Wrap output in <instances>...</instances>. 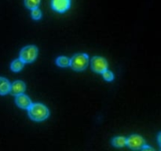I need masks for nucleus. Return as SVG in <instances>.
Wrapping results in <instances>:
<instances>
[{
  "label": "nucleus",
  "mask_w": 161,
  "mask_h": 151,
  "mask_svg": "<svg viewBox=\"0 0 161 151\" xmlns=\"http://www.w3.org/2000/svg\"><path fill=\"white\" fill-rule=\"evenodd\" d=\"M145 144H146V141L144 140V138L138 135H131L128 138H127L126 146H127L133 150L142 149Z\"/></svg>",
  "instance_id": "6"
},
{
  "label": "nucleus",
  "mask_w": 161,
  "mask_h": 151,
  "mask_svg": "<svg viewBox=\"0 0 161 151\" xmlns=\"http://www.w3.org/2000/svg\"><path fill=\"white\" fill-rule=\"evenodd\" d=\"M40 3L41 0H25V5L26 8L31 10L36 8H39Z\"/></svg>",
  "instance_id": "13"
},
{
  "label": "nucleus",
  "mask_w": 161,
  "mask_h": 151,
  "mask_svg": "<svg viewBox=\"0 0 161 151\" xmlns=\"http://www.w3.org/2000/svg\"><path fill=\"white\" fill-rule=\"evenodd\" d=\"M28 116L34 121H43L50 116V110L42 103H31L28 109Z\"/></svg>",
  "instance_id": "1"
},
{
  "label": "nucleus",
  "mask_w": 161,
  "mask_h": 151,
  "mask_svg": "<svg viewBox=\"0 0 161 151\" xmlns=\"http://www.w3.org/2000/svg\"><path fill=\"white\" fill-rule=\"evenodd\" d=\"M38 56V48L34 45L26 46L20 52V59L25 64L31 63Z\"/></svg>",
  "instance_id": "3"
},
{
  "label": "nucleus",
  "mask_w": 161,
  "mask_h": 151,
  "mask_svg": "<svg viewBox=\"0 0 161 151\" xmlns=\"http://www.w3.org/2000/svg\"><path fill=\"white\" fill-rule=\"evenodd\" d=\"M25 89H26V85H25V83L23 81H20V80H17V81H14L11 84L9 93L12 95L17 96L18 94H23L25 91Z\"/></svg>",
  "instance_id": "8"
},
{
  "label": "nucleus",
  "mask_w": 161,
  "mask_h": 151,
  "mask_svg": "<svg viewBox=\"0 0 161 151\" xmlns=\"http://www.w3.org/2000/svg\"><path fill=\"white\" fill-rule=\"evenodd\" d=\"M31 16L32 17L33 20H39L42 18V11L40 10L39 8H36V9H31Z\"/></svg>",
  "instance_id": "14"
},
{
  "label": "nucleus",
  "mask_w": 161,
  "mask_h": 151,
  "mask_svg": "<svg viewBox=\"0 0 161 151\" xmlns=\"http://www.w3.org/2000/svg\"><path fill=\"white\" fill-rule=\"evenodd\" d=\"M91 64L92 70L97 73L102 74V72L107 70L108 67V61H106V59L100 56H95L92 58Z\"/></svg>",
  "instance_id": "4"
},
{
  "label": "nucleus",
  "mask_w": 161,
  "mask_h": 151,
  "mask_svg": "<svg viewBox=\"0 0 161 151\" xmlns=\"http://www.w3.org/2000/svg\"><path fill=\"white\" fill-rule=\"evenodd\" d=\"M102 75L104 80H106V81L108 82H111L114 80V74H113V72H111V71L108 70V69L105 70V72H102Z\"/></svg>",
  "instance_id": "15"
},
{
  "label": "nucleus",
  "mask_w": 161,
  "mask_h": 151,
  "mask_svg": "<svg viewBox=\"0 0 161 151\" xmlns=\"http://www.w3.org/2000/svg\"><path fill=\"white\" fill-rule=\"evenodd\" d=\"M142 150H152V151L154 150L153 148L150 147V146H149L148 145H146V144H145L144 146H143V147L142 148Z\"/></svg>",
  "instance_id": "16"
},
{
  "label": "nucleus",
  "mask_w": 161,
  "mask_h": 151,
  "mask_svg": "<svg viewBox=\"0 0 161 151\" xmlns=\"http://www.w3.org/2000/svg\"><path fill=\"white\" fill-rule=\"evenodd\" d=\"M89 64V56L84 53H79L74 55L70 59V64L73 70L80 72L86 69Z\"/></svg>",
  "instance_id": "2"
},
{
  "label": "nucleus",
  "mask_w": 161,
  "mask_h": 151,
  "mask_svg": "<svg viewBox=\"0 0 161 151\" xmlns=\"http://www.w3.org/2000/svg\"><path fill=\"white\" fill-rule=\"evenodd\" d=\"M10 83L7 79L0 77V95H6L10 91Z\"/></svg>",
  "instance_id": "9"
},
{
  "label": "nucleus",
  "mask_w": 161,
  "mask_h": 151,
  "mask_svg": "<svg viewBox=\"0 0 161 151\" xmlns=\"http://www.w3.org/2000/svg\"><path fill=\"white\" fill-rule=\"evenodd\" d=\"M50 6L52 9L58 14H64L72 6V0H51Z\"/></svg>",
  "instance_id": "5"
},
{
  "label": "nucleus",
  "mask_w": 161,
  "mask_h": 151,
  "mask_svg": "<svg viewBox=\"0 0 161 151\" xmlns=\"http://www.w3.org/2000/svg\"><path fill=\"white\" fill-rule=\"evenodd\" d=\"M15 103L17 104L19 108L23 109H28L32 102H31L29 97L23 93V94H18V95L16 96Z\"/></svg>",
  "instance_id": "7"
},
{
  "label": "nucleus",
  "mask_w": 161,
  "mask_h": 151,
  "mask_svg": "<svg viewBox=\"0 0 161 151\" xmlns=\"http://www.w3.org/2000/svg\"><path fill=\"white\" fill-rule=\"evenodd\" d=\"M57 65L61 68L69 67L70 64V59L65 56H60L56 59Z\"/></svg>",
  "instance_id": "12"
},
{
  "label": "nucleus",
  "mask_w": 161,
  "mask_h": 151,
  "mask_svg": "<svg viewBox=\"0 0 161 151\" xmlns=\"http://www.w3.org/2000/svg\"><path fill=\"white\" fill-rule=\"evenodd\" d=\"M25 66V63L19 58V59H16L12 61L10 64V69L13 72H18L21 70Z\"/></svg>",
  "instance_id": "11"
},
{
  "label": "nucleus",
  "mask_w": 161,
  "mask_h": 151,
  "mask_svg": "<svg viewBox=\"0 0 161 151\" xmlns=\"http://www.w3.org/2000/svg\"><path fill=\"white\" fill-rule=\"evenodd\" d=\"M126 143H127V138H125V137L117 136L112 139V144L115 147H124L126 146Z\"/></svg>",
  "instance_id": "10"
}]
</instances>
